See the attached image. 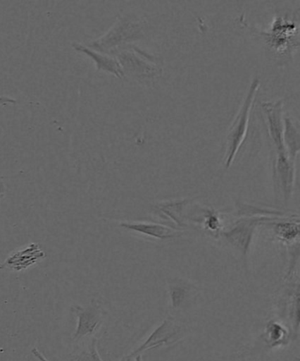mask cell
Masks as SVG:
<instances>
[{"label": "cell", "instance_id": "1", "mask_svg": "<svg viewBox=\"0 0 300 361\" xmlns=\"http://www.w3.org/2000/svg\"><path fill=\"white\" fill-rule=\"evenodd\" d=\"M254 34L262 39L264 44L277 58L292 59L294 52L299 48V20L287 14H281L274 18L273 24L268 30H261L252 25H246Z\"/></svg>", "mask_w": 300, "mask_h": 361}, {"label": "cell", "instance_id": "2", "mask_svg": "<svg viewBox=\"0 0 300 361\" xmlns=\"http://www.w3.org/2000/svg\"><path fill=\"white\" fill-rule=\"evenodd\" d=\"M146 23L135 17L119 16L112 27L96 40L88 44L94 51L111 55L113 52L126 46L135 44V42L146 37L144 34Z\"/></svg>", "mask_w": 300, "mask_h": 361}, {"label": "cell", "instance_id": "3", "mask_svg": "<svg viewBox=\"0 0 300 361\" xmlns=\"http://www.w3.org/2000/svg\"><path fill=\"white\" fill-rule=\"evenodd\" d=\"M111 55L118 59L125 77L129 76L139 82H151L163 73L158 59L135 44L119 49Z\"/></svg>", "mask_w": 300, "mask_h": 361}, {"label": "cell", "instance_id": "4", "mask_svg": "<svg viewBox=\"0 0 300 361\" xmlns=\"http://www.w3.org/2000/svg\"><path fill=\"white\" fill-rule=\"evenodd\" d=\"M260 88L259 79H254L250 84L246 95L234 123L229 130L227 139V153H225V168L228 169L235 161L239 148L248 133L250 113H251L254 102H255L257 92Z\"/></svg>", "mask_w": 300, "mask_h": 361}, {"label": "cell", "instance_id": "5", "mask_svg": "<svg viewBox=\"0 0 300 361\" xmlns=\"http://www.w3.org/2000/svg\"><path fill=\"white\" fill-rule=\"evenodd\" d=\"M187 334L188 328L185 325L179 323L174 317H168L148 336L146 341L120 361H134L137 356L142 355L143 353L149 350L178 344Z\"/></svg>", "mask_w": 300, "mask_h": 361}, {"label": "cell", "instance_id": "6", "mask_svg": "<svg viewBox=\"0 0 300 361\" xmlns=\"http://www.w3.org/2000/svg\"><path fill=\"white\" fill-rule=\"evenodd\" d=\"M265 115L268 133L273 144L274 159L289 157L284 143L283 100L263 102L261 104Z\"/></svg>", "mask_w": 300, "mask_h": 361}, {"label": "cell", "instance_id": "7", "mask_svg": "<svg viewBox=\"0 0 300 361\" xmlns=\"http://www.w3.org/2000/svg\"><path fill=\"white\" fill-rule=\"evenodd\" d=\"M277 218H245L239 219L227 231H222L220 235L227 240L229 245L242 257L248 255L251 245L254 233L257 226L264 221H273Z\"/></svg>", "mask_w": 300, "mask_h": 361}, {"label": "cell", "instance_id": "8", "mask_svg": "<svg viewBox=\"0 0 300 361\" xmlns=\"http://www.w3.org/2000/svg\"><path fill=\"white\" fill-rule=\"evenodd\" d=\"M167 283L170 310L175 314L188 310L200 295L199 288L189 279L174 276L169 277Z\"/></svg>", "mask_w": 300, "mask_h": 361}, {"label": "cell", "instance_id": "9", "mask_svg": "<svg viewBox=\"0 0 300 361\" xmlns=\"http://www.w3.org/2000/svg\"><path fill=\"white\" fill-rule=\"evenodd\" d=\"M73 312L77 318V326L73 334L74 341L77 342L94 336L100 330L105 319L104 310L97 302H92L86 307H73Z\"/></svg>", "mask_w": 300, "mask_h": 361}, {"label": "cell", "instance_id": "10", "mask_svg": "<svg viewBox=\"0 0 300 361\" xmlns=\"http://www.w3.org/2000/svg\"><path fill=\"white\" fill-rule=\"evenodd\" d=\"M44 258L45 253L41 249L40 245L37 243H31L23 249L11 253L0 269L7 268L16 271L26 270Z\"/></svg>", "mask_w": 300, "mask_h": 361}, {"label": "cell", "instance_id": "11", "mask_svg": "<svg viewBox=\"0 0 300 361\" xmlns=\"http://www.w3.org/2000/svg\"><path fill=\"white\" fill-rule=\"evenodd\" d=\"M73 48L77 52L83 53V54L87 55L88 58L93 60L98 72L112 74V75L118 78L120 80L125 77L122 67L115 56L94 51V49L87 47V45L77 44V42L73 44Z\"/></svg>", "mask_w": 300, "mask_h": 361}, {"label": "cell", "instance_id": "12", "mask_svg": "<svg viewBox=\"0 0 300 361\" xmlns=\"http://www.w3.org/2000/svg\"><path fill=\"white\" fill-rule=\"evenodd\" d=\"M119 226L130 231L153 237L155 239H174L182 235L178 230L170 226L158 224V223L123 221L119 223Z\"/></svg>", "mask_w": 300, "mask_h": 361}, {"label": "cell", "instance_id": "13", "mask_svg": "<svg viewBox=\"0 0 300 361\" xmlns=\"http://www.w3.org/2000/svg\"><path fill=\"white\" fill-rule=\"evenodd\" d=\"M284 143L289 158L296 162L300 152V130L298 122L288 114L284 116Z\"/></svg>", "mask_w": 300, "mask_h": 361}, {"label": "cell", "instance_id": "14", "mask_svg": "<svg viewBox=\"0 0 300 361\" xmlns=\"http://www.w3.org/2000/svg\"><path fill=\"white\" fill-rule=\"evenodd\" d=\"M273 221V232L277 239L287 244H296L298 245L299 243V221L296 219H285L281 218L276 221Z\"/></svg>", "mask_w": 300, "mask_h": 361}, {"label": "cell", "instance_id": "15", "mask_svg": "<svg viewBox=\"0 0 300 361\" xmlns=\"http://www.w3.org/2000/svg\"><path fill=\"white\" fill-rule=\"evenodd\" d=\"M80 342H82V345L73 352L70 361H104L98 353L96 337L92 336Z\"/></svg>", "mask_w": 300, "mask_h": 361}, {"label": "cell", "instance_id": "16", "mask_svg": "<svg viewBox=\"0 0 300 361\" xmlns=\"http://www.w3.org/2000/svg\"><path fill=\"white\" fill-rule=\"evenodd\" d=\"M289 337L287 327L276 321H271L265 329V338L268 343L273 346L285 344Z\"/></svg>", "mask_w": 300, "mask_h": 361}, {"label": "cell", "instance_id": "17", "mask_svg": "<svg viewBox=\"0 0 300 361\" xmlns=\"http://www.w3.org/2000/svg\"><path fill=\"white\" fill-rule=\"evenodd\" d=\"M206 215L204 216V226L208 231L214 233H220L221 222L218 212L214 210L206 211Z\"/></svg>", "mask_w": 300, "mask_h": 361}, {"label": "cell", "instance_id": "18", "mask_svg": "<svg viewBox=\"0 0 300 361\" xmlns=\"http://www.w3.org/2000/svg\"><path fill=\"white\" fill-rule=\"evenodd\" d=\"M16 100L15 99H13L8 97H0V105H8V104H15Z\"/></svg>", "mask_w": 300, "mask_h": 361}, {"label": "cell", "instance_id": "19", "mask_svg": "<svg viewBox=\"0 0 300 361\" xmlns=\"http://www.w3.org/2000/svg\"><path fill=\"white\" fill-rule=\"evenodd\" d=\"M32 353H33L35 358L40 361H49L48 359H46V357L37 348L32 350Z\"/></svg>", "mask_w": 300, "mask_h": 361}, {"label": "cell", "instance_id": "20", "mask_svg": "<svg viewBox=\"0 0 300 361\" xmlns=\"http://www.w3.org/2000/svg\"><path fill=\"white\" fill-rule=\"evenodd\" d=\"M134 361H144L142 358V355L137 356L135 360Z\"/></svg>", "mask_w": 300, "mask_h": 361}, {"label": "cell", "instance_id": "21", "mask_svg": "<svg viewBox=\"0 0 300 361\" xmlns=\"http://www.w3.org/2000/svg\"><path fill=\"white\" fill-rule=\"evenodd\" d=\"M1 196H2L1 191H0V197H1Z\"/></svg>", "mask_w": 300, "mask_h": 361}, {"label": "cell", "instance_id": "22", "mask_svg": "<svg viewBox=\"0 0 300 361\" xmlns=\"http://www.w3.org/2000/svg\"><path fill=\"white\" fill-rule=\"evenodd\" d=\"M0 268H1V264H0Z\"/></svg>", "mask_w": 300, "mask_h": 361}]
</instances>
